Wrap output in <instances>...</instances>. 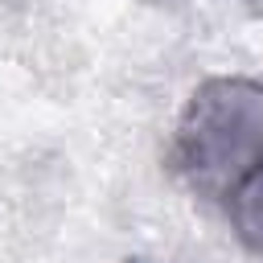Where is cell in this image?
Returning <instances> with one entry per match:
<instances>
[{"label": "cell", "instance_id": "3", "mask_svg": "<svg viewBox=\"0 0 263 263\" xmlns=\"http://www.w3.org/2000/svg\"><path fill=\"white\" fill-rule=\"evenodd\" d=\"M251 8H255V12H259V16H263V0H251Z\"/></svg>", "mask_w": 263, "mask_h": 263}, {"label": "cell", "instance_id": "1", "mask_svg": "<svg viewBox=\"0 0 263 263\" xmlns=\"http://www.w3.org/2000/svg\"><path fill=\"white\" fill-rule=\"evenodd\" d=\"M168 164L210 201H226L251 181L263 168V82L205 78L177 119Z\"/></svg>", "mask_w": 263, "mask_h": 263}, {"label": "cell", "instance_id": "2", "mask_svg": "<svg viewBox=\"0 0 263 263\" xmlns=\"http://www.w3.org/2000/svg\"><path fill=\"white\" fill-rule=\"evenodd\" d=\"M222 205H226V218H230V230L238 234V242L263 259V168L251 181H242Z\"/></svg>", "mask_w": 263, "mask_h": 263}]
</instances>
